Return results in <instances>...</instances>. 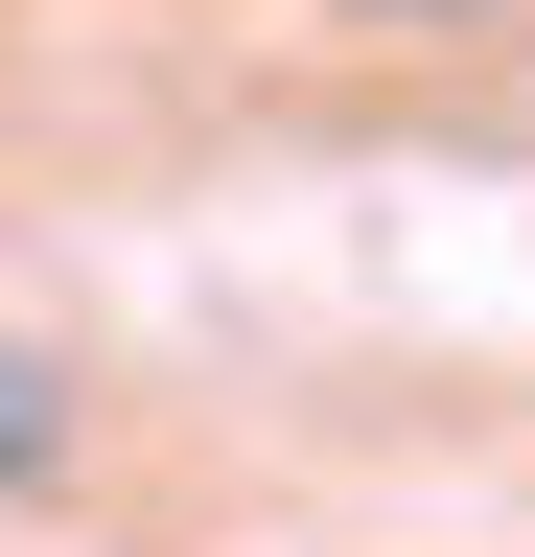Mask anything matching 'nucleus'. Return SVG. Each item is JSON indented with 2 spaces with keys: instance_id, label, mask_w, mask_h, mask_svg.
Masks as SVG:
<instances>
[{
  "instance_id": "f03ea898",
  "label": "nucleus",
  "mask_w": 535,
  "mask_h": 557,
  "mask_svg": "<svg viewBox=\"0 0 535 557\" xmlns=\"http://www.w3.org/2000/svg\"><path fill=\"white\" fill-rule=\"evenodd\" d=\"M420 24H465V0H420Z\"/></svg>"
},
{
  "instance_id": "f257e3e1",
  "label": "nucleus",
  "mask_w": 535,
  "mask_h": 557,
  "mask_svg": "<svg viewBox=\"0 0 535 557\" xmlns=\"http://www.w3.org/2000/svg\"><path fill=\"white\" fill-rule=\"evenodd\" d=\"M71 465V395H47V348H0V487H47Z\"/></svg>"
}]
</instances>
